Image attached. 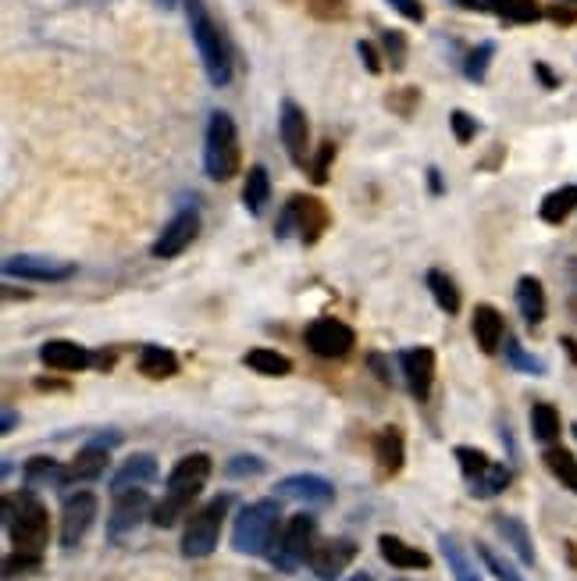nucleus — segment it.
I'll return each mask as SVG.
<instances>
[{
    "mask_svg": "<svg viewBox=\"0 0 577 581\" xmlns=\"http://www.w3.org/2000/svg\"><path fill=\"white\" fill-rule=\"evenodd\" d=\"M574 439H577V425H574Z\"/></svg>",
    "mask_w": 577,
    "mask_h": 581,
    "instance_id": "obj_60",
    "label": "nucleus"
},
{
    "mask_svg": "<svg viewBox=\"0 0 577 581\" xmlns=\"http://www.w3.org/2000/svg\"><path fill=\"white\" fill-rule=\"evenodd\" d=\"M303 207H307V197H289L278 214V225H275V236L278 239H289V236H300L303 229Z\"/></svg>",
    "mask_w": 577,
    "mask_h": 581,
    "instance_id": "obj_37",
    "label": "nucleus"
},
{
    "mask_svg": "<svg viewBox=\"0 0 577 581\" xmlns=\"http://www.w3.org/2000/svg\"><path fill=\"white\" fill-rule=\"evenodd\" d=\"M307 11L317 22H346L350 18V0H307Z\"/></svg>",
    "mask_w": 577,
    "mask_h": 581,
    "instance_id": "obj_40",
    "label": "nucleus"
},
{
    "mask_svg": "<svg viewBox=\"0 0 577 581\" xmlns=\"http://www.w3.org/2000/svg\"><path fill=\"white\" fill-rule=\"evenodd\" d=\"M196 236H200V211H196V207H186V211H179L168 225H164L161 236L150 246V254H154L157 261H171V257H179L186 246H193Z\"/></svg>",
    "mask_w": 577,
    "mask_h": 581,
    "instance_id": "obj_11",
    "label": "nucleus"
},
{
    "mask_svg": "<svg viewBox=\"0 0 577 581\" xmlns=\"http://www.w3.org/2000/svg\"><path fill=\"white\" fill-rule=\"evenodd\" d=\"M563 350H567V353H570V361L577 364V343H574V339H563Z\"/></svg>",
    "mask_w": 577,
    "mask_h": 581,
    "instance_id": "obj_55",
    "label": "nucleus"
},
{
    "mask_svg": "<svg viewBox=\"0 0 577 581\" xmlns=\"http://www.w3.org/2000/svg\"><path fill=\"white\" fill-rule=\"evenodd\" d=\"M357 54H360V61H364V68L371 75H382V58H378V47H374L371 40H360L357 43Z\"/></svg>",
    "mask_w": 577,
    "mask_h": 581,
    "instance_id": "obj_48",
    "label": "nucleus"
},
{
    "mask_svg": "<svg viewBox=\"0 0 577 581\" xmlns=\"http://www.w3.org/2000/svg\"><path fill=\"white\" fill-rule=\"evenodd\" d=\"M278 136H282V147L289 154V161L296 168L307 164V143H310V122H307V111L296 104L293 97H285L282 107H278Z\"/></svg>",
    "mask_w": 577,
    "mask_h": 581,
    "instance_id": "obj_10",
    "label": "nucleus"
},
{
    "mask_svg": "<svg viewBox=\"0 0 577 581\" xmlns=\"http://www.w3.org/2000/svg\"><path fill=\"white\" fill-rule=\"evenodd\" d=\"M439 549H442V557H446V564H449V571H453L456 581H481L478 567L471 564V557H467L464 546H460V542H456L453 535H442Z\"/></svg>",
    "mask_w": 577,
    "mask_h": 581,
    "instance_id": "obj_32",
    "label": "nucleus"
},
{
    "mask_svg": "<svg viewBox=\"0 0 577 581\" xmlns=\"http://www.w3.org/2000/svg\"><path fill=\"white\" fill-rule=\"evenodd\" d=\"M68 467H61L54 457H33L25 460V485H65Z\"/></svg>",
    "mask_w": 577,
    "mask_h": 581,
    "instance_id": "obj_31",
    "label": "nucleus"
},
{
    "mask_svg": "<svg viewBox=\"0 0 577 581\" xmlns=\"http://www.w3.org/2000/svg\"><path fill=\"white\" fill-rule=\"evenodd\" d=\"M139 375L154 378V382H161V378H175L179 375V357L168 350V346H143L139 350V361H136Z\"/></svg>",
    "mask_w": 577,
    "mask_h": 581,
    "instance_id": "obj_25",
    "label": "nucleus"
},
{
    "mask_svg": "<svg viewBox=\"0 0 577 581\" xmlns=\"http://www.w3.org/2000/svg\"><path fill=\"white\" fill-rule=\"evenodd\" d=\"M513 300H517V311H521V318L528 321L531 328L542 325L545 321V286L535 279V275H524V279L517 282Z\"/></svg>",
    "mask_w": 577,
    "mask_h": 581,
    "instance_id": "obj_24",
    "label": "nucleus"
},
{
    "mask_svg": "<svg viewBox=\"0 0 577 581\" xmlns=\"http://www.w3.org/2000/svg\"><path fill=\"white\" fill-rule=\"evenodd\" d=\"M232 510V496H214L211 503L196 510L186 521V532H182V557L186 560H204L218 549L221 539V524H225V514Z\"/></svg>",
    "mask_w": 577,
    "mask_h": 581,
    "instance_id": "obj_6",
    "label": "nucleus"
},
{
    "mask_svg": "<svg viewBox=\"0 0 577 581\" xmlns=\"http://www.w3.org/2000/svg\"><path fill=\"white\" fill-rule=\"evenodd\" d=\"M4 275L8 279H29V282H65L75 275V264L57 261V257H40V254H18L4 261Z\"/></svg>",
    "mask_w": 577,
    "mask_h": 581,
    "instance_id": "obj_12",
    "label": "nucleus"
},
{
    "mask_svg": "<svg viewBox=\"0 0 577 581\" xmlns=\"http://www.w3.org/2000/svg\"><path fill=\"white\" fill-rule=\"evenodd\" d=\"M11 428H15V410H4V421H0V432L8 435Z\"/></svg>",
    "mask_w": 577,
    "mask_h": 581,
    "instance_id": "obj_54",
    "label": "nucleus"
},
{
    "mask_svg": "<svg viewBox=\"0 0 577 581\" xmlns=\"http://www.w3.org/2000/svg\"><path fill=\"white\" fill-rule=\"evenodd\" d=\"M567 4H574V8H577V0H567Z\"/></svg>",
    "mask_w": 577,
    "mask_h": 581,
    "instance_id": "obj_59",
    "label": "nucleus"
},
{
    "mask_svg": "<svg viewBox=\"0 0 577 581\" xmlns=\"http://www.w3.org/2000/svg\"><path fill=\"white\" fill-rule=\"evenodd\" d=\"M211 471H214V464L207 453H189V457H182L179 464L171 467L168 485H164V496H161V503H154L150 521H154L157 528H171V524L189 510V503L204 492Z\"/></svg>",
    "mask_w": 577,
    "mask_h": 581,
    "instance_id": "obj_1",
    "label": "nucleus"
},
{
    "mask_svg": "<svg viewBox=\"0 0 577 581\" xmlns=\"http://www.w3.org/2000/svg\"><path fill=\"white\" fill-rule=\"evenodd\" d=\"M385 4H389V8H396L403 18H410V22H417V25L424 22V4H421V0H385Z\"/></svg>",
    "mask_w": 577,
    "mask_h": 581,
    "instance_id": "obj_49",
    "label": "nucleus"
},
{
    "mask_svg": "<svg viewBox=\"0 0 577 581\" xmlns=\"http://www.w3.org/2000/svg\"><path fill=\"white\" fill-rule=\"evenodd\" d=\"M350 581H374V578H371V574H367V571H357V574H353Z\"/></svg>",
    "mask_w": 577,
    "mask_h": 581,
    "instance_id": "obj_57",
    "label": "nucleus"
},
{
    "mask_svg": "<svg viewBox=\"0 0 577 581\" xmlns=\"http://www.w3.org/2000/svg\"><path fill=\"white\" fill-rule=\"evenodd\" d=\"M328 221H332V218H328V207L321 204V200L307 197V207H303V229H300V243H303V246L317 243V239L325 236Z\"/></svg>",
    "mask_w": 577,
    "mask_h": 581,
    "instance_id": "obj_34",
    "label": "nucleus"
},
{
    "mask_svg": "<svg viewBox=\"0 0 577 581\" xmlns=\"http://www.w3.org/2000/svg\"><path fill=\"white\" fill-rule=\"evenodd\" d=\"M478 557L485 560V567H488L492 574H496L499 581H524V578H521V571H517V567L510 564V560L499 557V553H496L492 546H485V542H478Z\"/></svg>",
    "mask_w": 577,
    "mask_h": 581,
    "instance_id": "obj_41",
    "label": "nucleus"
},
{
    "mask_svg": "<svg viewBox=\"0 0 577 581\" xmlns=\"http://www.w3.org/2000/svg\"><path fill=\"white\" fill-rule=\"evenodd\" d=\"M157 460L150 457V453H132L129 460H125L118 471H114L111 478V492L118 496V492H132V489H147V485L157 482Z\"/></svg>",
    "mask_w": 577,
    "mask_h": 581,
    "instance_id": "obj_21",
    "label": "nucleus"
},
{
    "mask_svg": "<svg viewBox=\"0 0 577 581\" xmlns=\"http://www.w3.org/2000/svg\"><path fill=\"white\" fill-rule=\"evenodd\" d=\"M40 361L47 364L50 371H86L93 368V357L86 346L72 343V339H50V343L40 346Z\"/></svg>",
    "mask_w": 577,
    "mask_h": 581,
    "instance_id": "obj_18",
    "label": "nucleus"
},
{
    "mask_svg": "<svg viewBox=\"0 0 577 581\" xmlns=\"http://www.w3.org/2000/svg\"><path fill=\"white\" fill-rule=\"evenodd\" d=\"M428 289H431V296H435V303H439V307H442L446 314H456V311H460V289L453 286V279H449L446 271L431 268V271H428Z\"/></svg>",
    "mask_w": 577,
    "mask_h": 581,
    "instance_id": "obj_35",
    "label": "nucleus"
},
{
    "mask_svg": "<svg viewBox=\"0 0 577 581\" xmlns=\"http://www.w3.org/2000/svg\"><path fill=\"white\" fill-rule=\"evenodd\" d=\"M471 332H474V343H478L481 353H499V346L506 343V321L503 314L492 307V303H478L474 307V318H471Z\"/></svg>",
    "mask_w": 577,
    "mask_h": 581,
    "instance_id": "obj_20",
    "label": "nucleus"
},
{
    "mask_svg": "<svg viewBox=\"0 0 577 581\" xmlns=\"http://www.w3.org/2000/svg\"><path fill=\"white\" fill-rule=\"evenodd\" d=\"M428 186H431V193H435V197L442 193V179H439V172H435V168L428 172Z\"/></svg>",
    "mask_w": 577,
    "mask_h": 581,
    "instance_id": "obj_53",
    "label": "nucleus"
},
{
    "mask_svg": "<svg viewBox=\"0 0 577 581\" xmlns=\"http://www.w3.org/2000/svg\"><path fill=\"white\" fill-rule=\"evenodd\" d=\"M563 432V421H560V410L553 403H535L531 407V435L545 446H553Z\"/></svg>",
    "mask_w": 577,
    "mask_h": 581,
    "instance_id": "obj_29",
    "label": "nucleus"
},
{
    "mask_svg": "<svg viewBox=\"0 0 577 581\" xmlns=\"http://www.w3.org/2000/svg\"><path fill=\"white\" fill-rule=\"evenodd\" d=\"M275 496L278 500H300V503H332L335 489L321 475H293L275 485Z\"/></svg>",
    "mask_w": 577,
    "mask_h": 581,
    "instance_id": "obj_19",
    "label": "nucleus"
},
{
    "mask_svg": "<svg viewBox=\"0 0 577 581\" xmlns=\"http://www.w3.org/2000/svg\"><path fill=\"white\" fill-rule=\"evenodd\" d=\"M545 15L553 18V22H560V25H574L577 22V11H567V8H560V4H556V8H549Z\"/></svg>",
    "mask_w": 577,
    "mask_h": 581,
    "instance_id": "obj_50",
    "label": "nucleus"
},
{
    "mask_svg": "<svg viewBox=\"0 0 577 581\" xmlns=\"http://www.w3.org/2000/svg\"><path fill=\"white\" fill-rule=\"evenodd\" d=\"M574 211H577V182L574 186H560V189H553V193H545L542 204H538V218H542L545 225H560V221H567Z\"/></svg>",
    "mask_w": 577,
    "mask_h": 581,
    "instance_id": "obj_27",
    "label": "nucleus"
},
{
    "mask_svg": "<svg viewBox=\"0 0 577 581\" xmlns=\"http://www.w3.org/2000/svg\"><path fill=\"white\" fill-rule=\"evenodd\" d=\"M147 514H154L147 489L118 492V496H114L111 517H107V532H111V539H122V535L136 532V528L143 524V517H147Z\"/></svg>",
    "mask_w": 577,
    "mask_h": 581,
    "instance_id": "obj_15",
    "label": "nucleus"
},
{
    "mask_svg": "<svg viewBox=\"0 0 577 581\" xmlns=\"http://www.w3.org/2000/svg\"><path fill=\"white\" fill-rule=\"evenodd\" d=\"M271 197V179H268V168L264 164H253L246 172V186H243V207L250 214H261L264 204Z\"/></svg>",
    "mask_w": 577,
    "mask_h": 581,
    "instance_id": "obj_28",
    "label": "nucleus"
},
{
    "mask_svg": "<svg viewBox=\"0 0 577 581\" xmlns=\"http://www.w3.org/2000/svg\"><path fill=\"white\" fill-rule=\"evenodd\" d=\"M182 4H186L189 33H193V43L200 50L207 79L214 86H228V79H232V54H228L225 36L218 33V25L211 22V11H207L204 0H182Z\"/></svg>",
    "mask_w": 577,
    "mask_h": 581,
    "instance_id": "obj_4",
    "label": "nucleus"
},
{
    "mask_svg": "<svg viewBox=\"0 0 577 581\" xmlns=\"http://www.w3.org/2000/svg\"><path fill=\"white\" fill-rule=\"evenodd\" d=\"M535 75H538V79H542L545 90H556V86H560V79H556V75L549 72V65H542V61H538V65H535Z\"/></svg>",
    "mask_w": 577,
    "mask_h": 581,
    "instance_id": "obj_51",
    "label": "nucleus"
},
{
    "mask_svg": "<svg viewBox=\"0 0 577 581\" xmlns=\"http://www.w3.org/2000/svg\"><path fill=\"white\" fill-rule=\"evenodd\" d=\"M239 129L228 111H214L207 118V136H204V172L211 182H228L239 172Z\"/></svg>",
    "mask_w": 577,
    "mask_h": 581,
    "instance_id": "obj_5",
    "label": "nucleus"
},
{
    "mask_svg": "<svg viewBox=\"0 0 577 581\" xmlns=\"http://www.w3.org/2000/svg\"><path fill=\"white\" fill-rule=\"evenodd\" d=\"M545 467H549V471H553V475L560 478L570 492H577V460L570 457L567 450L549 446V450H545Z\"/></svg>",
    "mask_w": 577,
    "mask_h": 581,
    "instance_id": "obj_36",
    "label": "nucleus"
},
{
    "mask_svg": "<svg viewBox=\"0 0 577 581\" xmlns=\"http://www.w3.org/2000/svg\"><path fill=\"white\" fill-rule=\"evenodd\" d=\"M4 528H8L18 553L43 557V549H47V542H50V514L36 492L25 489V492H18V496H8V500H4Z\"/></svg>",
    "mask_w": 577,
    "mask_h": 581,
    "instance_id": "obj_2",
    "label": "nucleus"
},
{
    "mask_svg": "<svg viewBox=\"0 0 577 581\" xmlns=\"http://www.w3.org/2000/svg\"><path fill=\"white\" fill-rule=\"evenodd\" d=\"M157 4H161V8H175V0H157Z\"/></svg>",
    "mask_w": 577,
    "mask_h": 581,
    "instance_id": "obj_58",
    "label": "nucleus"
},
{
    "mask_svg": "<svg viewBox=\"0 0 577 581\" xmlns=\"http://www.w3.org/2000/svg\"><path fill=\"white\" fill-rule=\"evenodd\" d=\"M456 464L464 471V482H467V489H471V496H478V500H492V496L510 489V482H513L510 467L496 464L488 453L474 450V446H456Z\"/></svg>",
    "mask_w": 577,
    "mask_h": 581,
    "instance_id": "obj_8",
    "label": "nucleus"
},
{
    "mask_svg": "<svg viewBox=\"0 0 577 581\" xmlns=\"http://www.w3.org/2000/svg\"><path fill=\"white\" fill-rule=\"evenodd\" d=\"M449 125H453V136H456V143H474V136H478V122H474L467 111H453L449 115Z\"/></svg>",
    "mask_w": 577,
    "mask_h": 581,
    "instance_id": "obj_44",
    "label": "nucleus"
},
{
    "mask_svg": "<svg viewBox=\"0 0 577 581\" xmlns=\"http://www.w3.org/2000/svg\"><path fill=\"white\" fill-rule=\"evenodd\" d=\"M403 460H407V442H403V432L396 425L382 428L374 435V464L385 478L399 475L403 471Z\"/></svg>",
    "mask_w": 577,
    "mask_h": 581,
    "instance_id": "obj_22",
    "label": "nucleus"
},
{
    "mask_svg": "<svg viewBox=\"0 0 577 581\" xmlns=\"http://www.w3.org/2000/svg\"><path fill=\"white\" fill-rule=\"evenodd\" d=\"M314 542H317V521L310 514H293L289 521L282 524V532H278L275 546L268 549L271 567H278V571H285V574H293L296 567L310 560Z\"/></svg>",
    "mask_w": 577,
    "mask_h": 581,
    "instance_id": "obj_7",
    "label": "nucleus"
},
{
    "mask_svg": "<svg viewBox=\"0 0 577 581\" xmlns=\"http://www.w3.org/2000/svg\"><path fill=\"white\" fill-rule=\"evenodd\" d=\"M264 471V460L261 457H250V453H239L225 464V475L228 478H250V475H261Z\"/></svg>",
    "mask_w": 577,
    "mask_h": 581,
    "instance_id": "obj_43",
    "label": "nucleus"
},
{
    "mask_svg": "<svg viewBox=\"0 0 577 581\" xmlns=\"http://www.w3.org/2000/svg\"><path fill=\"white\" fill-rule=\"evenodd\" d=\"M503 350H506V361H510V368H513V371H524V375H545V364L538 361L535 353L524 350V346L517 343L513 336H506Z\"/></svg>",
    "mask_w": 577,
    "mask_h": 581,
    "instance_id": "obj_38",
    "label": "nucleus"
},
{
    "mask_svg": "<svg viewBox=\"0 0 577 581\" xmlns=\"http://www.w3.org/2000/svg\"><path fill=\"white\" fill-rule=\"evenodd\" d=\"M399 368L407 378V389L417 403H424L431 396V385H435V350L431 346H410V350L399 353Z\"/></svg>",
    "mask_w": 577,
    "mask_h": 581,
    "instance_id": "obj_16",
    "label": "nucleus"
},
{
    "mask_svg": "<svg viewBox=\"0 0 577 581\" xmlns=\"http://www.w3.org/2000/svg\"><path fill=\"white\" fill-rule=\"evenodd\" d=\"M492 524H496V532L513 546V553L521 557V564H528V567L535 564V546H531V532L524 528V521H517V517H510V514H496Z\"/></svg>",
    "mask_w": 577,
    "mask_h": 581,
    "instance_id": "obj_26",
    "label": "nucleus"
},
{
    "mask_svg": "<svg viewBox=\"0 0 577 581\" xmlns=\"http://www.w3.org/2000/svg\"><path fill=\"white\" fill-rule=\"evenodd\" d=\"M567 271H570V279H574V286H577V257H570L567 261Z\"/></svg>",
    "mask_w": 577,
    "mask_h": 581,
    "instance_id": "obj_56",
    "label": "nucleus"
},
{
    "mask_svg": "<svg viewBox=\"0 0 577 581\" xmlns=\"http://www.w3.org/2000/svg\"><path fill=\"white\" fill-rule=\"evenodd\" d=\"M303 343H307V350L314 353V357H321V361H339V357L353 353L357 336H353V328L346 325V321L317 318V321H310L307 332H303Z\"/></svg>",
    "mask_w": 577,
    "mask_h": 581,
    "instance_id": "obj_9",
    "label": "nucleus"
},
{
    "mask_svg": "<svg viewBox=\"0 0 577 581\" xmlns=\"http://www.w3.org/2000/svg\"><path fill=\"white\" fill-rule=\"evenodd\" d=\"M97 496L93 492H75V496H68L65 507H61V546L72 549L79 546L82 539H86V532L93 528V521H97Z\"/></svg>",
    "mask_w": 577,
    "mask_h": 581,
    "instance_id": "obj_13",
    "label": "nucleus"
},
{
    "mask_svg": "<svg viewBox=\"0 0 577 581\" xmlns=\"http://www.w3.org/2000/svg\"><path fill=\"white\" fill-rule=\"evenodd\" d=\"M485 4H488V11H496V15L510 18V22H517V25H531L545 15V8L538 0H485Z\"/></svg>",
    "mask_w": 577,
    "mask_h": 581,
    "instance_id": "obj_33",
    "label": "nucleus"
},
{
    "mask_svg": "<svg viewBox=\"0 0 577 581\" xmlns=\"http://www.w3.org/2000/svg\"><path fill=\"white\" fill-rule=\"evenodd\" d=\"M278 532H282V507L275 500H257L239 510L232 524V549L246 557H268Z\"/></svg>",
    "mask_w": 577,
    "mask_h": 581,
    "instance_id": "obj_3",
    "label": "nucleus"
},
{
    "mask_svg": "<svg viewBox=\"0 0 577 581\" xmlns=\"http://www.w3.org/2000/svg\"><path fill=\"white\" fill-rule=\"evenodd\" d=\"M382 50L385 58H389V68H407V36L399 33V29H385L382 33Z\"/></svg>",
    "mask_w": 577,
    "mask_h": 581,
    "instance_id": "obj_42",
    "label": "nucleus"
},
{
    "mask_svg": "<svg viewBox=\"0 0 577 581\" xmlns=\"http://www.w3.org/2000/svg\"><path fill=\"white\" fill-rule=\"evenodd\" d=\"M118 442V432L97 435L75 453V460L68 464V482H97L107 471V457H111V446Z\"/></svg>",
    "mask_w": 577,
    "mask_h": 581,
    "instance_id": "obj_17",
    "label": "nucleus"
},
{
    "mask_svg": "<svg viewBox=\"0 0 577 581\" xmlns=\"http://www.w3.org/2000/svg\"><path fill=\"white\" fill-rule=\"evenodd\" d=\"M378 553H382L392 567H399V571H428L431 567L428 553L410 546V542H403L399 535H382V539H378Z\"/></svg>",
    "mask_w": 577,
    "mask_h": 581,
    "instance_id": "obj_23",
    "label": "nucleus"
},
{
    "mask_svg": "<svg viewBox=\"0 0 577 581\" xmlns=\"http://www.w3.org/2000/svg\"><path fill=\"white\" fill-rule=\"evenodd\" d=\"M385 104L396 111V115H403V118H410V111H414V104H421V90L417 86H407V90H396L392 93Z\"/></svg>",
    "mask_w": 577,
    "mask_h": 581,
    "instance_id": "obj_45",
    "label": "nucleus"
},
{
    "mask_svg": "<svg viewBox=\"0 0 577 581\" xmlns=\"http://www.w3.org/2000/svg\"><path fill=\"white\" fill-rule=\"evenodd\" d=\"M460 8H467V11H488V4L485 0H456Z\"/></svg>",
    "mask_w": 577,
    "mask_h": 581,
    "instance_id": "obj_52",
    "label": "nucleus"
},
{
    "mask_svg": "<svg viewBox=\"0 0 577 581\" xmlns=\"http://www.w3.org/2000/svg\"><path fill=\"white\" fill-rule=\"evenodd\" d=\"M492 58H496V43H478V47L467 54L464 61V75L471 82H485L488 75V65H492Z\"/></svg>",
    "mask_w": 577,
    "mask_h": 581,
    "instance_id": "obj_39",
    "label": "nucleus"
},
{
    "mask_svg": "<svg viewBox=\"0 0 577 581\" xmlns=\"http://www.w3.org/2000/svg\"><path fill=\"white\" fill-rule=\"evenodd\" d=\"M335 161V147L332 143H321V150H317V157H314V168H310V179L321 186V182H328V164Z\"/></svg>",
    "mask_w": 577,
    "mask_h": 581,
    "instance_id": "obj_47",
    "label": "nucleus"
},
{
    "mask_svg": "<svg viewBox=\"0 0 577 581\" xmlns=\"http://www.w3.org/2000/svg\"><path fill=\"white\" fill-rule=\"evenodd\" d=\"M357 560V542L350 539H321L314 542V549H310V560L307 567L317 574L321 581H335L346 567Z\"/></svg>",
    "mask_w": 577,
    "mask_h": 581,
    "instance_id": "obj_14",
    "label": "nucleus"
},
{
    "mask_svg": "<svg viewBox=\"0 0 577 581\" xmlns=\"http://www.w3.org/2000/svg\"><path fill=\"white\" fill-rule=\"evenodd\" d=\"M246 368L257 371V375H268V378H285L289 371H293V361L285 357V353L278 350H264V346H257V350H250L243 357Z\"/></svg>",
    "mask_w": 577,
    "mask_h": 581,
    "instance_id": "obj_30",
    "label": "nucleus"
},
{
    "mask_svg": "<svg viewBox=\"0 0 577 581\" xmlns=\"http://www.w3.org/2000/svg\"><path fill=\"white\" fill-rule=\"evenodd\" d=\"M36 567H40V557H33V553H18V549L4 560V574H8V578L25 574V571H36Z\"/></svg>",
    "mask_w": 577,
    "mask_h": 581,
    "instance_id": "obj_46",
    "label": "nucleus"
}]
</instances>
